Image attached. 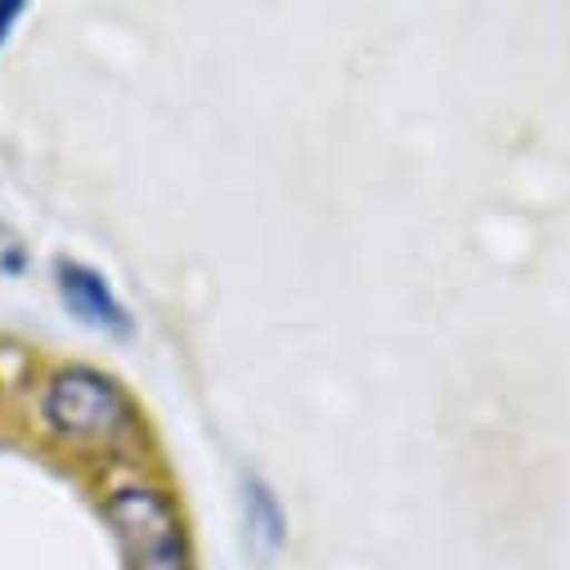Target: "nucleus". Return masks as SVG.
<instances>
[{"instance_id":"nucleus-4","label":"nucleus","mask_w":570,"mask_h":570,"mask_svg":"<svg viewBox=\"0 0 570 570\" xmlns=\"http://www.w3.org/2000/svg\"><path fill=\"white\" fill-rule=\"evenodd\" d=\"M19 19H23V6H0V46H6V37L14 32Z\"/></svg>"},{"instance_id":"nucleus-3","label":"nucleus","mask_w":570,"mask_h":570,"mask_svg":"<svg viewBox=\"0 0 570 570\" xmlns=\"http://www.w3.org/2000/svg\"><path fill=\"white\" fill-rule=\"evenodd\" d=\"M59 293L63 302L72 306L77 320H86L90 328H104V333H130V315L126 306L112 297V288L86 265H59Z\"/></svg>"},{"instance_id":"nucleus-1","label":"nucleus","mask_w":570,"mask_h":570,"mask_svg":"<svg viewBox=\"0 0 570 570\" xmlns=\"http://www.w3.org/2000/svg\"><path fill=\"white\" fill-rule=\"evenodd\" d=\"M41 413L59 436L77 445H121L139 432V413L130 395L95 368L59 373L41 395Z\"/></svg>"},{"instance_id":"nucleus-2","label":"nucleus","mask_w":570,"mask_h":570,"mask_svg":"<svg viewBox=\"0 0 570 570\" xmlns=\"http://www.w3.org/2000/svg\"><path fill=\"white\" fill-rule=\"evenodd\" d=\"M104 517L117 534L126 570H194L185 521L163 490H149V485L117 490Z\"/></svg>"}]
</instances>
